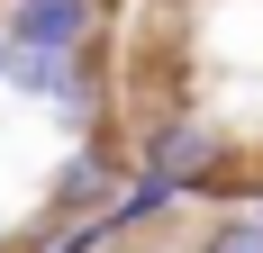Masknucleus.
Here are the masks:
<instances>
[{
  "label": "nucleus",
  "mask_w": 263,
  "mask_h": 253,
  "mask_svg": "<svg viewBox=\"0 0 263 253\" xmlns=\"http://www.w3.org/2000/svg\"><path fill=\"white\" fill-rule=\"evenodd\" d=\"M9 73H18V46H9V27H0V91H9Z\"/></svg>",
  "instance_id": "obj_6"
},
{
  "label": "nucleus",
  "mask_w": 263,
  "mask_h": 253,
  "mask_svg": "<svg viewBox=\"0 0 263 253\" xmlns=\"http://www.w3.org/2000/svg\"><path fill=\"white\" fill-rule=\"evenodd\" d=\"M173 208H182V199H173L163 181H145V172H136L127 190H118V208H109V226H118V244H127V235H145V226H163Z\"/></svg>",
  "instance_id": "obj_4"
},
{
  "label": "nucleus",
  "mask_w": 263,
  "mask_h": 253,
  "mask_svg": "<svg viewBox=\"0 0 263 253\" xmlns=\"http://www.w3.org/2000/svg\"><path fill=\"white\" fill-rule=\"evenodd\" d=\"M191 253H263V217H254V208H218Z\"/></svg>",
  "instance_id": "obj_5"
},
{
  "label": "nucleus",
  "mask_w": 263,
  "mask_h": 253,
  "mask_svg": "<svg viewBox=\"0 0 263 253\" xmlns=\"http://www.w3.org/2000/svg\"><path fill=\"white\" fill-rule=\"evenodd\" d=\"M127 181H136V145L73 136V154L46 172V199H36V244H46V235H73V226H100Z\"/></svg>",
  "instance_id": "obj_2"
},
{
  "label": "nucleus",
  "mask_w": 263,
  "mask_h": 253,
  "mask_svg": "<svg viewBox=\"0 0 263 253\" xmlns=\"http://www.w3.org/2000/svg\"><path fill=\"white\" fill-rule=\"evenodd\" d=\"M0 27L18 54H100L109 0H0Z\"/></svg>",
  "instance_id": "obj_3"
},
{
  "label": "nucleus",
  "mask_w": 263,
  "mask_h": 253,
  "mask_svg": "<svg viewBox=\"0 0 263 253\" xmlns=\"http://www.w3.org/2000/svg\"><path fill=\"white\" fill-rule=\"evenodd\" d=\"M136 172L163 181L173 199H236L245 208V154L236 136L200 109H163V118L136 126Z\"/></svg>",
  "instance_id": "obj_1"
},
{
  "label": "nucleus",
  "mask_w": 263,
  "mask_h": 253,
  "mask_svg": "<svg viewBox=\"0 0 263 253\" xmlns=\"http://www.w3.org/2000/svg\"><path fill=\"white\" fill-rule=\"evenodd\" d=\"M0 253H18V226H9V217H0Z\"/></svg>",
  "instance_id": "obj_7"
}]
</instances>
